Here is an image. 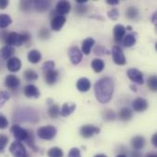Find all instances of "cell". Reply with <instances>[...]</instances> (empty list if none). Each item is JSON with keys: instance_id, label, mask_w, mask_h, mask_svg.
I'll return each mask as SVG.
<instances>
[{"instance_id": "obj_53", "label": "cell", "mask_w": 157, "mask_h": 157, "mask_svg": "<svg viewBox=\"0 0 157 157\" xmlns=\"http://www.w3.org/2000/svg\"><path fill=\"white\" fill-rule=\"evenodd\" d=\"M153 22H154V24L156 23V13H155L153 16Z\"/></svg>"}, {"instance_id": "obj_51", "label": "cell", "mask_w": 157, "mask_h": 157, "mask_svg": "<svg viewBox=\"0 0 157 157\" xmlns=\"http://www.w3.org/2000/svg\"><path fill=\"white\" fill-rule=\"evenodd\" d=\"M132 157H142V156H141V155H140L138 152H134V153L132 154Z\"/></svg>"}, {"instance_id": "obj_2", "label": "cell", "mask_w": 157, "mask_h": 157, "mask_svg": "<svg viewBox=\"0 0 157 157\" xmlns=\"http://www.w3.org/2000/svg\"><path fill=\"white\" fill-rule=\"evenodd\" d=\"M57 133V130L54 126L52 125H46V126H42L40 128L38 129L37 131V135L40 139L42 140H46V141H50L52 140Z\"/></svg>"}, {"instance_id": "obj_25", "label": "cell", "mask_w": 157, "mask_h": 157, "mask_svg": "<svg viewBox=\"0 0 157 157\" xmlns=\"http://www.w3.org/2000/svg\"><path fill=\"white\" fill-rule=\"evenodd\" d=\"M132 116H133V112L129 108H122L120 110V112H119V118H120V120L124 121H130L132 118Z\"/></svg>"}, {"instance_id": "obj_8", "label": "cell", "mask_w": 157, "mask_h": 157, "mask_svg": "<svg viewBox=\"0 0 157 157\" xmlns=\"http://www.w3.org/2000/svg\"><path fill=\"white\" fill-rule=\"evenodd\" d=\"M11 132H12L13 136L15 137V139L17 140V142L26 141L28 138V135H29V131H27L16 124L11 127Z\"/></svg>"}, {"instance_id": "obj_39", "label": "cell", "mask_w": 157, "mask_h": 157, "mask_svg": "<svg viewBox=\"0 0 157 157\" xmlns=\"http://www.w3.org/2000/svg\"><path fill=\"white\" fill-rule=\"evenodd\" d=\"M108 17L111 20H117L120 17V12L117 8H112L108 12Z\"/></svg>"}, {"instance_id": "obj_52", "label": "cell", "mask_w": 157, "mask_h": 157, "mask_svg": "<svg viewBox=\"0 0 157 157\" xmlns=\"http://www.w3.org/2000/svg\"><path fill=\"white\" fill-rule=\"evenodd\" d=\"M146 157H157V155L155 154H154V153H150V154H148Z\"/></svg>"}, {"instance_id": "obj_16", "label": "cell", "mask_w": 157, "mask_h": 157, "mask_svg": "<svg viewBox=\"0 0 157 157\" xmlns=\"http://www.w3.org/2000/svg\"><path fill=\"white\" fill-rule=\"evenodd\" d=\"M5 82H6V86L9 89H12V90L18 88V86H20V80L15 75H8L6 77Z\"/></svg>"}, {"instance_id": "obj_42", "label": "cell", "mask_w": 157, "mask_h": 157, "mask_svg": "<svg viewBox=\"0 0 157 157\" xmlns=\"http://www.w3.org/2000/svg\"><path fill=\"white\" fill-rule=\"evenodd\" d=\"M68 157H81V152L78 148H72L68 153Z\"/></svg>"}, {"instance_id": "obj_9", "label": "cell", "mask_w": 157, "mask_h": 157, "mask_svg": "<svg viewBox=\"0 0 157 157\" xmlns=\"http://www.w3.org/2000/svg\"><path fill=\"white\" fill-rule=\"evenodd\" d=\"M127 75L132 80L133 83L138 84V85H144V75L141 71L135 68H131L127 71Z\"/></svg>"}, {"instance_id": "obj_26", "label": "cell", "mask_w": 157, "mask_h": 157, "mask_svg": "<svg viewBox=\"0 0 157 157\" xmlns=\"http://www.w3.org/2000/svg\"><path fill=\"white\" fill-rule=\"evenodd\" d=\"M136 34H133V33H130V34H127L124 36L123 40H122V43L125 47H132L133 45H135L136 43Z\"/></svg>"}, {"instance_id": "obj_33", "label": "cell", "mask_w": 157, "mask_h": 157, "mask_svg": "<svg viewBox=\"0 0 157 157\" xmlns=\"http://www.w3.org/2000/svg\"><path fill=\"white\" fill-rule=\"evenodd\" d=\"M26 143L29 146L30 149H32L34 152H38V147L35 144V140H34V136H33L32 132H29V135H28V138L26 140Z\"/></svg>"}, {"instance_id": "obj_41", "label": "cell", "mask_w": 157, "mask_h": 157, "mask_svg": "<svg viewBox=\"0 0 157 157\" xmlns=\"http://www.w3.org/2000/svg\"><path fill=\"white\" fill-rule=\"evenodd\" d=\"M116 119V114L113 110H106L104 112V120L114 121Z\"/></svg>"}, {"instance_id": "obj_19", "label": "cell", "mask_w": 157, "mask_h": 157, "mask_svg": "<svg viewBox=\"0 0 157 157\" xmlns=\"http://www.w3.org/2000/svg\"><path fill=\"white\" fill-rule=\"evenodd\" d=\"M131 144H132V146L134 150H136V151L143 150L145 146V139L143 136L137 135L132 139Z\"/></svg>"}, {"instance_id": "obj_6", "label": "cell", "mask_w": 157, "mask_h": 157, "mask_svg": "<svg viewBox=\"0 0 157 157\" xmlns=\"http://www.w3.org/2000/svg\"><path fill=\"white\" fill-rule=\"evenodd\" d=\"M68 56L71 61V63L74 65H76L81 63L83 59V53L81 50L77 46H72L68 51Z\"/></svg>"}, {"instance_id": "obj_1", "label": "cell", "mask_w": 157, "mask_h": 157, "mask_svg": "<svg viewBox=\"0 0 157 157\" xmlns=\"http://www.w3.org/2000/svg\"><path fill=\"white\" fill-rule=\"evenodd\" d=\"M114 88H115V84L111 77L107 76L99 79L95 84V87H94L97 99L102 104H106L109 102L113 97Z\"/></svg>"}, {"instance_id": "obj_46", "label": "cell", "mask_w": 157, "mask_h": 157, "mask_svg": "<svg viewBox=\"0 0 157 157\" xmlns=\"http://www.w3.org/2000/svg\"><path fill=\"white\" fill-rule=\"evenodd\" d=\"M86 11V7L84 6L83 5H79L78 6H76V12L79 13V14H82V13H85Z\"/></svg>"}, {"instance_id": "obj_55", "label": "cell", "mask_w": 157, "mask_h": 157, "mask_svg": "<svg viewBox=\"0 0 157 157\" xmlns=\"http://www.w3.org/2000/svg\"><path fill=\"white\" fill-rule=\"evenodd\" d=\"M126 29H127V30H132V28L131 26H128Z\"/></svg>"}, {"instance_id": "obj_45", "label": "cell", "mask_w": 157, "mask_h": 157, "mask_svg": "<svg viewBox=\"0 0 157 157\" xmlns=\"http://www.w3.org/2000/svg\"><path fill=\"white\" fill-rule=\"evenodd\" d=\"M20 34H21V37H22L23 43H29L30 41L31 37H30V35H29V33L28 31H24V32H22Z\"/></svg>"}, {"instance_id": "obj_11", "label": "cell", "mask_w": 157, "mask_h": 157, "mask_svg": "<svg viewBox=\"0 0 157 157\" xmlns=\"http://www.w3.org/2000/svg\"><path fill=\"white\" fill-rule=\"evenodd\" d=\"M70 10H71V4L66 0L59 1L55 7L56 13L60 16H64V15L68 14L70 12Z\"/></svg>"}, {"instance_id": "obj_32", "label": "cell", "mask_w": 157, "mask_h": 157, "mask_svg": "<svg viewBox=\"0 0 157 157\" xmlns=\"http://www.w3.org/2000/svg\"><path fill=\"white\" fill-rule=\"evenodd\" d=\"M47 155L49 157H63V152L59 147H52L48 151Z\"/></svg>"}, {"instance_id": "obj_29", "label": "cell", "mask_w": 157, "mask_h": 157, "mask_svg": "<svg viewBox=\"0 0 157 157\" xmlns=\"http://www.w3.org/2000/svg\"><path fill=\"white\" fill-rule=\"evenodd\" d=\"M126 17L129 19H136L139 17V9L135 6H130L126 10Z\"/></svg>"}, {"instance_id": "obj_10", "label": "cell", "mask_w": 157, "mask_h": 157, "mask_svg": "<svg viewBox=\"0 0 157 157\" xmlns=\"http://www.w3.org/2000/svg\"><path fill=\"white\" fill-rule=\"evenodd\" d=\"M66 22V17L64 16H60V15H57L55 17H53L52 18V21H51V28L52 30L54 31H59L61 30V29L64 26Z\"/></svg>"}, {"instance_id": "obj_43", "label": "cell", "mask_w": 157, "mask_h": 157, "mask_svg": "<svg viewBox=\"0 0 157 157\" xmlns=\"http://www.w3.org/2000/svg\"><path fill=\"white\" fill-rule=\"evenodd\" d=\"M39 37L42 40H46L50 37V31L47 29H41L39 32Z\"/></svg>"}, {"instance_id": "obj_4", "label": "cell", "mask_w": 157, "mask_h": 157, "mask_svg": "<svg viewBox=\"0 0 157 157\" xmlns=\"http://www.w3.org/2000/svg\"><path fill=\"white\" fill-rule=\"evenodd\" d=\"M111 54H112V59L114 61V63L118 65H124L126 64L127 63V60H126V57L121 50V47L119 46H114L112 48V51H111Z\"/></svg>"}, {"instance_id": "obj_50", "label": "cell", "mask_w": 157, "mask_h": 157, "mask_svg": "<svg viewBox=\"0 0 157 157\" xmlns=\"http://www.w3.org/2000/svg\"><path fill=\"white\" fill-rule=\"evenodd\" d=\"M130 87L132 88V91H134V92H137V87H136L135 86H133V85H131V86H130Z\"/></svg>"}, {"instance_id": "obj_15", "label": "cell", "mask_w": 157, "mask_h": 157, "mask_svg": "<svg viewBox=\"0 0 157 157\" xmlns=\"http://www.w3.org/2000/svg\"><path fill=\"white\" fill-rule=\"evenodd\" d=\"M126 34V28L121 24H118L113 29V35H114V40L116 42H121L124 36Z\"/></svg>"}, {"instance_id": "obj_3", "label": "cell", "mask_w": 157, "mask_h": 157, "mask_svg": "<svg viewBox=\"0 0 157 157\" xmlns=\"http://www.w3.org/2000/svg\"><path fill=\"white\" fill-rule=\"evenodd\" d=\"M10 153L13 155L14 157H30L28 152L26 151V148L20 142H14L11 144L9 147Z\"/></svg>"}, {"instance_id": "obj_22", "label": "cell", "mask_w": 157, "mask_h": 157, "mask_svg": "<svg viewBox=\"0 0 157 157\" xmlns=\"http://www.w3.org/2000/svg\"><path fill=\"white\" fill-rule=\"evenodd\" d=\"M91 87V83L86 77H82L76 82V88L80 92H87Z\"/></svg>"}, {"instance_id": "obj_28", "label": "cell", "mask_w": 157, "mask_h": 157, "mask_svg": "<svg viewBox=\"0 0 157 157\" xmlns=\"http://www.w3.org/2000/svg\"><path fill=\"white\" fill-rule=\"evenodd\" d=\"M12 23V18L7 14H0V29H6Z\"/></svg>"}, {"instance_id": "obj_18", "label": "cell", "mask_w": 157, "mask_h": 157, "mask_svg": "<svg viewBox=\"0 0 157 157\" xmlns=\"http://www.w3.org/2000/svg\"><path fill=\"white\" fill-rule=\"evenodd\" d=\"M52 5V2L49 0H39V1H33V6L35 9L39 12H45L50 8Z\"/></svg>"}, {"instance_id": "obj_13", "label": "cell", "mask_w": 157, "mask_h": 157, "mask_svg": "<svg viewBox=\"0 0 157 157\" xmlns=\"http://www.w3.org/2000/svg\"><path fill=\"white\" fill-rule=\"evenodd\" d=\"M148 106H149L148 101L146 99L143 98H137L132 102L133 109H134V111H137V112L145 111L148 109Z\"/></svg>"}, {"instance_id": "obj_24", "label": "cell", "mask_w": 157, "mask_h": 157, "mask_svg": "<svg viewBox=\"0 0 157 157\" xmlns=\"http://www.w3.org/2000/svg\"><path fill=\"white\" fill-rule=\"evenodd\" d=\"M28 60L31 63H38L41 60V53L38 50H31L28 53Z\"/></svg>"}, {"instance_id": "obj_17", "label": "cell", "mask_w": 157, "mask_h": 157, "mask_svg": "<svg viewBox=\"0 0 157 157\" xmlns=\"http://www.w3.org/2000/svg\"><path fill=\"white\" fill-rule=\"evenodd\" d=\"M59 77V72L57 70H52L49 72L44 73V79L46 84H48L49 86H52L53 84H55L58 80Z\"/></svg>"}, {"instance_id": "obj_47", "label": "cell", "mask_w": 157, "mask_h": 157, "mask_svg": "<svg viewBox=\"0 0 157 157\" xmlns=\"http://www.w3.org/2000/svg\"><path fill=\"white\" fill-rule=\"evenodd\" d=\"M9 2L7 0H0V9H5L8 6Z\"/></svg>"}, {"instance_id": "obj_35", "label": "cell", "mask_w": 157, "mask_h": 157, "mask_svg": "<svg viewBox=\"0 0 157 157\" xmlns=\"http://www.w3.org/2000/svg\"><path fill=\"white\" fill-rule=\"evenodd\" d=\"M54 67H55V63L53 61H47L42 65V71L43 73H46V72L54 70Z\"/></svg>"}, {"instance_id": "obj_36", "label": "cell", "mask_w": 157, "mask_h": 157, "mask_svg": "<svg viewBox=\"0 0 157 157\" xmlns=\"http://www.w3.org/2000/svg\"><path fill=\"white\" fill-rule=\"evenodd\" d=\"M10 95L7 91H1L0 92V109L5 105V103L9 100Z\"/></svg>"}, {"instance_id": "obj_12", "label": "cell", "mask_w": 157, "mask_h": 157, "mask_svg": "<svg viewBox=\"0 0 157 157\" xmlns=\"http://www.w3.org/2000/svg\"><path fill=\"white\" fill-rule=\"evenodd\" d=\"M24 95L28 98H39L40 96V93L36 86L29 84L24 87Z\"/></svg>"}, {"instance_id": "obj_34", "label": "cell", "mask_w": 157, "mask_h": 157, "mask_svg": "<svg viewBox=\"0 0 157 157\" xmlns=\"http://www.w3.org/2000/svg\"><path fill=\"white\" fill-rule=\"evenodd\" d=\"M147 85H148V87L152 90V91H154V92H155L157 90V77L155 75H152V76H150L149 78H148V80H147Z\"/></svg>"}, {"instance_id": "obj_48", "label": "cell", "mask_w": 157, "mask_h": 157, "mask_svg": "<svg viewBox=\"0 0 157 157\" xmlns=\"http://www.w3.org/2000/svg\"><path fill=\"white\" fill-rule=\"evenodd\" d=\"M106 3L108 5H110V6H116L120 3V1L119 0H107Z\"/></svg>"}, {"instance_id": "obj_14", "label": "cell", "mask_w": 157, "mask_h": 157, "mask_svg": "<svg viewBox=\"0 0 157 157\" xmlns=\"http://www.w3.org/2000/svg\"><path fill=\"white\" fill-rule=\"evenodd\" d=\"M6 67L12 73L17 72L21 68V61L17 57H11L6 61Z\"/></svg>"}, {"instance_id": "obj_7", "label": "cell", "mask_w": 157, "mask_h": 157, "mask_svg": "<svg viewBox=\"0 0 157 157\" xmlns=\"http://www.w3.org/2000/svg\"><path fill=\"white\" fill-rule=\"evenodd\" d=\"M100 132V129L94 125H84L80 128V135L83 138L88 139L94 136L95 134H98Z\"/></svg>"}, {"instance_id": "obj_30", "label": "cell", "mask_w": 157, "mask_h": 157, "mask_svg": "<svg viewBox=\"0 0 157 157\" xmlns=\"http://www.w3.org/2000/svg\"><path fill=\"white\" fill-rule=\"evenodd\" d=\"M24 77H25L26 81H28V82H33V81H36L38 79L39 75H38V74L35 71L29 69V70H26L24 72Z\"/></svg>"}, {"instance_id": "obj_54", "label": "cell", "mask_w": 157, "mask_h": 157, "mask_svg": "<svg viewBox=\"0 0 157 157\" xmlns=\"http://www.w3.org/2000/svg\"><path fill=\"white\" fill-rule=\"evenodd\" d=\"M94 157H108L106 155H103V154H98V155H95Z\"/></svg>"}, {"instance_id": "obj_20", "label": "cell", "mask_w": 157, "mask_h": 157, "mask_svg": "<svg viewBox=\"0 0 157 157\" xmlns=\"http://www.w3.org/2000/svg\"><path fill=\"white\" fill-rule=\"evenodd\" d=\"M75 109H76L75 104H74V103H71V104L64 103L62 106V108L60 109V115L62 117H68L75 110Z\"/></svg>"}, {"instance_id": "obj_31", "label": "cell", "mask_w": 157, "mask_h": 157, "mask_svg": "<svg viewBox=\"0 0 157 157\" xmlns=\"http://www.w3.org/2000/svg\"><path fill=\"white\" fill-rule=\"evenodd\" d=\"M48 114L52 119L58 118V116L60 115V107L57 104H52L48 110Z\"/></svg>"}, {"instance_id": "obj_56", "label": "cell", "mask_w": 157, "mask_h": 157, "mask_svg": "<svg viewBox=\"0 0 157 157\" xmlns=\"http://www.w3.org/2000/svg\"><path fill=\"white\" fill-rule=\"evenodd\" d=\"M117 157H127L125 155H117Z\"/></svg>"}, {"instance_id": "obj_44", "label": "cell", "mask_w": 157, "mask_h": 157, "mask_svg": "<svg viewBox=\"0 0 157 157\" xmlns=\"http://www.w3.org/2000/svg\"><path fill=\"white\" fill-rule=\"evenodd\" d=\"M8 126V121L6 120V118L4 115L0 114V129L4 130Z\"/></svg>"}, {"instance_id": "obj_23", "label": "cell", "mask_w": 157, "mask_h": 157, "mask_svg": "<svg viewBox=\"0 0 157 157\" xmlns=\"http://www.w3.org/2000/svg\"><path fill=\"white\" fill-rule=\"evenodd\" d=\"M15 53L14 47L11 46H4L0 49V59L2 60H8L12 57V55Z\"/></svg>"}, {"instance_id": "obj_37", "label": "cell", "mask_w": 157, "mask_h": 157, "mask_svg": "<svg viewBox=\"0 0 157 157\" xmlns=\"http://www.w3.org/2000/svg\"><path fill=\"white\" fill-rule=\"evenodd\" d=\"M32 6H33V2L28 1V0H27V1H21L20 4H19L20 9H21L22 11H25V12L29 11Z\"/></svg>"}, {"instance_id": "obj_38", "label": "cell", "mask_w": 157, "mask_h": 157, "mask_svg": "<svg viewBox=\"0 0 157 157\" xmlns=\"http://www.w3.org/2000/svg\"><path fill=\"white\" fill-rule=\"evenodd\" d=\"M8 144V138L5 134H0V153H3L5 151V148L6 147Z\"/></svg>"}, {"instance_id": "obj_49", "label": "cell", "mask_w": 157, "mask_h": 157, "mask_svg": "<svg viewBox=\"0 0 157 157\" xmlns=\"http://www.w3.org/2000/svg\"><path fill=\"white\" fill-rule=\"evenodd\" d=\"M152 144H154L155 147L157 148V133H155L153 135V138H152Z\"/></svg>"}, {"instance_id": "obj_5", "label": "cell", "mask_w": 157, "mask_h": 157, "mask_svg": "<svg viewBox=\"0 0 157 157\" xmlns=\"http://www.w3.org/2000/svg\"><path fill=\"white\" fill-rule=\"evenodd\" d=\"M5 43L6 46H21L23 44V40H22V37L21 34L17 33V32H10L7 34Z\"/></svg>"}, {"instance_id": "obj_21", "label": "cell", "mask_w": 157, "mask_h": 157, "mask_svg": "<svg viewBox=\"0 0 157 157\" xmlns=\"http://www.w3.org/2000/svg\"><path fill=\"white\" fill-rule=\"evenodd\" d=\"M95 45V40L93 38H86L83 40L82 42V53L88 55L91 52L92 47Z\"/></svg>"}, {"instance_id": "obj_40", "label": "cell", "mask_w": 157, "mask_h": 157, "mask_svg": "<svg viewBox=\"0 0 157 157\" xmlns=\"http://www.w3.org/2000/svg\"><path fill=\"white\" fill-rule=\"evenodd\" d=\"M94 53L97 55H104V54H109V52L102 46H97L94 49Z\"/></svg>"}, {"instance_id": "obj_27", "label": "cell", "mask_w": 157, "mask_h": 157, "mask_svg": "<svg viewBox=\"0 0 157 157\" xmlns=\"http://www.w3.org/2000/svg\"><path fill=\"white\" fill-rule=\"evenodd\" d=\"M91 67L96 73H100L104 70L105 68V63L101 59H94L91 63Z\"/></svg>"}]
</instances>
